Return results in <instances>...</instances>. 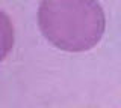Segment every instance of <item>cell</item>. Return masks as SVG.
Instances as JSON below:
<instances>
[{
	"instance_id": "cell-1",
	"label": "cell",
	"mask_w": 121,
	"mask_h": 108,
	"mask_svg": "<svg viewBox=\"0 0 121 108\" xmlns=\"http://www.w3.org/2000/svg\"><path fill=\"white\" fill-rule=\"evenodd\" d=\"M38 27L58 50L83 53L101 41L106 15L98 0H41Z\"/></svg>"
}]
</instances>
